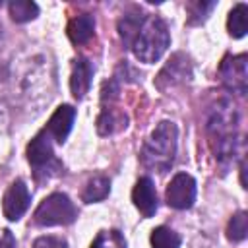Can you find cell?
Returning a JSON list of instances; mask_svg holds the SVG:
<instances>
[{"instance_id":"cell-18","label":"cell","mask_w":248,"mask_h":248,"mask_svg":"<svg viewBox=\"0 0 248 248\" xmlns=\"http://www.w3.org/2000/svg\"><path fill=\"white\" fill-rule=\"evenodd\" d=\"M246 16H248V6L246 4H236L227 19V29L229 35L234 39H240L246 35Z\"/></svg>"},{"instance_id":"cell-4","label":"cell","mask_w":248,"mask_h":248,"mask_svg":"<svg viewBox=\"0 0 248 248\" xmlns=\"http://www.w3.org/2000/svg\"><path fill=\"white\" fill-rule=\"evenodd\" d=\"M78 217V209L74 202L60 192L46 196L33 213V221L39 227H54V225H70Z\"/></svg>"},{"instance_id":"cell-23","label":"cell","mask_w":248,"mask_h":248,"mask_svg":"<svg viewBox=\"0 0 248 248\" xmlns=\"http://www.w3.org/2000/svg\"><path fill=\"white\" fill-rule=\"evenodd\" d=\"M33 248H68V242L62 236H39Z\"/></svg>"},{"instance_id":"cell-1","label":"cell","mask_w":248,"mask_h":248,"mask_svg":"<svg viewBox=\"0 0 248 248\" xmlns=\"http://www.w3.org/2000/svg\"><path fill=\"white\" fill-rule=\"evenodd\" d=\"M236 124L238 114L231 101H219L207 118L209 145L221 163H229L236 153Z\"/></svg>"},{"instance_id":"cell-11","label":"cell","mask_w":248,"mask_h":248,"mask_svg":"<svg viewBox=\"0 0 248 248\" xmlns=\"http://www.w3.org/2000/svg\"><path fill=\"white\" fill-rule=\"evenodd\" d=\"M74 118H76V108L74 107H70V105H60L54 112H52V116H50V120H48V124H46V134L52 138V141H56V143H64L66 141V138H68V134H70V130H72V124H74Z\"/></svg>"},{"instance_id":"cell-5","label":"cell","mask_w":248,"mask_h":248,"mask_svg":"<svg viewBox=\"0 0 248 248\" xmlns=\"http://www.w3.org/2000/svg\"><path fill=\"white\" fill-rule=\"evenodd\" d=\"M27 161L35 167V174H58L62 170V163L54 157L52 149V138L46 134V130H41L27 145Z\"/></svg>"},{"instance_id":"cell-8","label":"cell","mask_w":248,"mask_h":248,"mask_svg":"<svg viewBox=\"0 0 248 248\" xmlns=\"http://www.w3.org/2000/svg\"><path fill=\"white\" fill-rule=\"evenodd\" d=\"M165 200L174 209H190L196 202V180L186 172L174 174L167 186Z\"/></svg>"},{"instance_id":"cell-12","label":"cell","mask_w":248,"mask_h":248,"mask_svg":"<svg viewBox=\"0 0 248 248\" xmlns=\"http://www.w3.org/2000/svg\"><path fill=\"white\" fill-rule=\"evenodd\" d=\"M93 78V64L87 58H76L72 64V76H70V89L76 99H81L89 87Z\"/></svg>"},{"instance_id":"cell-10","label":"cell","mask_w":248,"mask_h":248,"mask_svg":"<svg viewBox=\"0 0 248 248\" xmlns=\"http://www.w3.org/2000/svg\"><path fill=\"white\" fill-rule=\"evenodd\" d=\"M132 202L134 205L138 207V211L143 215V217H153L155 211H157V190H155V184L149 176H141L134 190H132Z\"/></svg>"},{"instance_id":"cell-6","label":"cell","mask_w":248,"mask_h":248,"mask_svg":"<svg viewBox=\"0 0 248 248\" xmlns=\"http://www.w3.org/2000/svg\"><path fill=\"white\" fill-rule=\"evenodd\" d=\"M192 78V64L190 58L182 52H176L169 58V62L163 66V70L159 72L155 85L161 91H170L174 87H180L184 83H188Z\"/></svg>"},{"instance_id":"cell-7","label":"cell","mask_w":248,"mask_h":248,"mask_svg":"<svg viewBox=\"0 0 248 248\" xmlns=\"http://www.w3.org/2000/svg\"><path fill=\"white\" fill-rule=\"evenodd\" d=\"M246 64H248V56L246 54H229L223 58V62L219 64V76H221V81L223 85L236 93V95H244L246 89H248V70H246Z\"/></svg>"},{"instance_id":"cell-21","label":"cell","mask_w":248,"mask_h":248,"mask_svg":"<svg viewBox=\"0 0 248 248\" xmlns=\"http://www.w3.org/2000/svg\"><path fill=\"white\" fill-rule=\"evenodd\" d=\"M91 248H126V240L120 231H101Z\"/></svg>"},{"instance_id":"cell-17","label":"cell","mask_w":248,"mask_h":248,"mask_svg":"<svg viewBox=\"0 0 248 248\" xmlns=\"http://www.w3.org/2000/svg\"><path fill=\"white\" fill-rule=\"evenodd\" d=\"M8 12L16 23H25L39 16V6L29 0H14L8 4Z\"/></svg>"},{"instance_id":"cell-19","label":"cell","mask_w":248,"mask_h":248,"mask_svg":"<svg viewBox=\"0 0 248 248\" xmlns=\"http://www.w3.org/2000/svg\"><path fill=\"white\" fill-rule=\"evenodd\" d=\"M180 234L169 227H157L151 231V246L153 248H180Z\"/></svg>"},{"instance_id":"cell-20","label":"cell","mask_w":248,"mask_h":248,"mask_svg":"<svg viewBox=\"0 0 248 248\" xmlns=\"http://www.w3.org/2000/svg\"><path fill=\"white\" fill-rule=\"evenodd\" d=\"M246 232H248V215L246 211H238L231 217L227 225V238L231 242H240L246 238Z\"/></svg>"},{"instance_id":"cell-24","label":"cell","mask_w":248,"mask_h":248,"mask_svg":"<svg viewBox=\"0 0 248 248\" xmlns=\"http://www.w3.org/2000/svg\"><path fill=\"white\" fill-rule=\"evenodd\" d=\"M16 236L8 229H0V248H16Z\"/></svg>"},{"instance_id":"cell-3","label":"cell","mask_w":248,"mask_h":248,"mask_svg":"<svg viewBox=\"0 0 248 248\" xmlns=\"http://www.w3.org/2000/svg\"><path fill=\"white\" fill-rule=\"evenodd\" d=\"M169 43H170V35H169L167 23L157 16H149L145 17L141 29L134 39L132 50L140 62L153 64L165 54V50L169 48Z\"/></svg>"},{"instance_id":"cell-16","label":"cell","mask_w":248,"mask_h":248,"mask_svg":"<svg viewBox=\"0 0 248 248\" xmlns=\"http://www.w3.org/2000/svg\"><path fill=\"white\" fill-rule=\"evenodd\" d=\"M108 192H110V180L103 174H97L87 180V184L81 192V200L85 203H95V202L105 200L108 196Z\"/></svg>"},{"instance_id":"cell-2","label":"cell","mask_w":248,"mask_h":248,"mask_svg":"<svg viewBox=\"0 0 248 248\" xmlns=\"http://www.w3.org/2000/svg\"><path fill=\"white\" fill-rule=\"evenodd\" d=\"M176 138H178V130L174 122H169V120L159 122L141 147V153H140L141 165L157 172L169 170L176 155Z\"/></svg>"},{"instance_id":"cell-22","label":"cell","mask_w":248,"mask_h":248,"mask_svg":"<svg viewBox=\"0 0 248 248\" xmlns=\"http://www.w3.org/2000/svg\"><path fill=\"white\" fill-rule=\"evenodd\" d=\"M213 8H215V2H194V4H190V8H188V12H190L188 23L196 25V23L205 21V17L209 16V12Z\"/></svg>"},{"instance_id":"cell-9","label":"cell","mask_w":248,"mask_h":248,"mask_svg":"<svg viewBox=\"0 0 248 248\" xmlns=\"http://www.w3.org/2000/svg\"><path fill=\"white\" fill-rule=\"evenodd\" d=\"M29 202H31V194H29V188L25 186V182L23 180H14L8 186V190L4 192V198H2L4 217L8 221H19L23 217V213L27 211Z\"/></svg>"},{"instance_id":"cell-14","label":"cell","mask_w":248,"mask_h":248,"mask_svg":"<svg viewBox=\"0 0 248 248\" xmlns=\"http://www.w3.org/2000/svg\"><path fill=\"white\" fill-rule=\"evenodd\" d=\"M143 21H145V17H143L141 10H138V8L128 10L120 17V21H118V35H120V39H122V43L126 46H132V43H134L138 31L141 29Z\"/></svg>"},{"instance_id":"cell-13","label":"cell","mask_w":248,"mask_h":248,"mask_svg":"<svg viewBox=\"0 0 248 248\" xmlns=\"http://www.w3.org/2000/svg\"><path fill=\"white\" fill-rule=\"evenodd\" d=\"M128 126V116L114 108V107H105L97 118V132L101 136H110V134H116L120 130H124Z\"/></svg>"},{"instance_id":"cell-15","label":"cell","mask_w":248,"mask_h":248,"mask_svg":"<svg viewBox=\"0 0 248 248\" xmlns=\"http://www.w3.org/2000/svg\"><path fill=\"white\" fill-rule=\"evenodd\" d=\"M95 33V17L91 14H81L70 19L68 23V37L74 45L87 43Z\"/></svg>"}]
</instances>
